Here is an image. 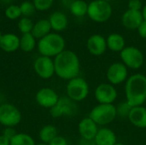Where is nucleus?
I'll return each mask as SVG.
<instances>
[{
    "mask_svg": "<svg viewBox=\"0 0 146 145\" xmlns=\"http://www.w3.org/2000/svg\"><path fill=\"white\" fill-rule=\"evenodd\" d=\"M55 73L61 79L70 80L79 76L80 73V62L72 50H64L54 59Z\"/></svg>",
    "mask_w": 146,
    "mask_h": 145,
    "instance_id": "f257e3e1",
    "label": "nucleus"
},
{
    "mask_svg": "<svg viewBox=\"0 0 146 145\" xmlns=\"http://www.w3.org/2000/svg\"><path fill=\"white\" fill-rule=\"evenodd\" d=\"M126 101L132 106H143L146 102V76L134 73L128 77L125 84Z\"/></svg>",
    "mask_w": 146,
    "mask_h": 145,
    "instance_id": "f03ea898",
    "label": "nucleus"
},
{
    "mask_svg": "<svg viewBox=\"0 0 146 145\" xmlns=\"http://www.w3.org/2000/svg\"><path fill=\"white\" fill-rule=\"evenodd\" d=\"M65 39L58 33L50 32L39 39L38 43V52L48 57H53L59 55L65 50Z\"/></svg>",
    "mask_w": 146,
    "mask_h": 145,
    "instance_id": "7ed1b4c3",
    "label": "nucleus"
},
{
    "mask_svg": "<svg viewBox=\"0 0 146 145\" xmlns=\"http://www.w3.org/2000/svg\"><path fill=\"white\" fill-rule=\"evenodd\" d=\"M88 117L98 126H106L112 123L117 117L115 105L98 103L91 110Z\"/></svg>",
    "mask_w": 146,
    "mask_h": 145,
    "instance_id": "20e7f679",
    "label": "nucleus"
},
{
    "mask_svg": "<svg viewBox=\"0 0 146 145\" xmlns=\"http://www.w3.org/2000/svg\"><path fill=\"white\" fill-rule=\"evenodd\" d=\"M112 6L110 2L104 0H93L88 3L87 15L98 23L107 21L112 15Z\"/></svg>",
    "mask_w": 146,
    "mask_h": 145,
    "instance_id": "39448f33",
    "label": "nucleus"
},
{
    "mask_svg": "<svg viewBox=\"0 0 146 145\" xmlns=\"http://www.w3.org/2000/svg\"><path fill=\"white\" fill-rule=\"evenodd\" d=\"M66 91L67 97L75 103L85 100L90 91L87 81L80 76L68 80Z\"/></svg>",
    "mask_w": 146,
    "mask_h": 145,
    "instance_id": "423d86ee",
    "label": "nucleus"
},
{
    "mask_svg": "<svg viewBox=\"0 0 146 145\" xmlns=\"http://www.w3.org/2000/svg\"><path fill=\"white\" fill-rule=\"evenodd\" d=\"M120 56L121 62L131 69H139L145 62V56L143 52L137 47L126 46L121 52Z\"/></svg>",
    "mask_w": 146,
    "mask_h": 145,
    "instance_id": "0eeeda50",
    "label": "nucleus"
},
{
    "mask_svg": "<svg viewBox=\"0 0 146 145\" xmlns=\"http://www.w3.org/2000/svg\"><path fill=\"white\" fill-rule=\"evenodd\" d=\"M21 121L20 110L10 103L0 105V124L6 127H14Z\"/></svg>",
    "mask_w": 146,
    "mask_h": 145,
    "instance_id": "6e6552de",
    "label": "nucleus"
},
{
    "mask_svg": "<svg viewBox=\"0 0 146 145\" xmlns=\"http://www.w3.org/2000/svg\"><path fill=\"white\" fill-rule=\"evenodd\" d=\"M78 111V107L73 100L68 97L59 98L56 104L50 110V114L53 118H60L62 116H73Z\"/></svg>",
    "mask_w": 146,
    "mask_h": 145,
    "instance_id": "1a4fd4ad",
    "label": "nucleus"
},
{
    "mask_svg": "<svg viewBox=\"0 0 146 145\" xmlns=\"http://www.w3.org/2000/svg\"><path fill=\"white\" fill-rule=\"evenodd\" d=\"M117 96V90L115 85L110 83H101L94 91L96 101L102 104H113L116 100Z\"/></svg>",
    "mask_w": 146,
    "mask_h": 145,
    "instance_id": "9d476101",
    "label": "nucleus"
},
{
    "mask_svg": "<svg viewBox=\"0 0 146 145\" xmlns=\"http://www.w3.org/2000/svg\"><path fill=\"white\" fill-rule=\"evenodd\" d=\"M106 76L110 84L113 85H120L128 79V68L122 62H115L108 68Z\"/></svg>",
    "mask_w": 146,
    "mask_h": 145,
    "instance_id": "9b49d317",
    "label": "nucleus"
},
{
    "mask_svg": "<svg viewBox=\"0 0 146 145\" xmlns=\"http://www.w3.org/2000/svg\"><path fill=\"white\" fill-rule=\"evenodd\" d=\"M33 68L36 73L44 79H50L55 73L54 60L51 57L44 56L38 57L33 63Z\"/></svg>",
    "mask_w": 146,
    "mask_h": 145,
    "instance_id": "f8f14e48",
    "label": "nucleus"
},
{
    "mask_svg": "<svg viewBox=\"0 0 146 145\" xmlns=\"http://www.w3.org/2000/svg\"><path fill=\"white\" fill-rule=\"evenodd\" d=\"M35 98L37 103L39 106L50 109L56 104L60 97L54 90L48 87H44L40 89L37 92Z\"/></svg>",
    "mask_w": 146,
    "mask_h": 145,
    "instance_id": "ddd939ff",
    "label": "nucleus"
},
{
    "mask_svg": "<svg viewBox=\"0 0 146 145\" xmlns=\"http://www.w3.org/2000/svg\"><path fill=\"white\" fill-rule=\"evenodd\" d=\"M86 48L91 55L100 56L104 55L108 49L106 38L101 34H93L87 39Z\"/></svg>",
    "mask_w": 146,
    "mask_h": 145,
    "instance_id": "4468645a",
    "label": "nucleus"
},
{
    "mask_svg": "<svg viewBox=\"0 0 146 145\" xmlns=\"http://www.w3.org/2000/svg\"><path fill=\"white\" fill-rule=\"evenodd\" d=\"M143 21L144 18L141 11L127 9L121 16V23L123 26L129 30L138 29Z\"/></svg>",
    "mask_w": 146,
    "mask_h": 145,
    "instance_id": "2eb2a0df",
    "label": "nucleus"
},
{
    "mask_svg": "<svg viewBox=\"0 0 146 145\" xmlns=\"http://www.w3.org/2000/svg\"><path fill=\"white\" fill-rule=\"evenodd\" d=\"M98 129V126L90 117L82 119L78 125L79 133L85 139H94Z\"/></svg>",
    "mask_w": 146,
    "mask_h": 145,
    "instance_id": "dca6fc26",
    "label": "nucleus"
},
{
    "mask_svg": "<svg viewBox=\"0 0 146 145\" xmlns=\"http://www.w3.org/2000/svg\"><path fill=\"white\" fill-rule=\"evenodd\" d=\"M131 124L138 128H146V108L144 106L133 107L128 116Z\"/></svg>",
    "mask_w": 146,
    "mask_h": 145,
    "instance_id": "f3484780",
    "label": "nucleus"
},
{
    "mask_svg": "<svg viewBox=\"0 0 146 145\" xmlns=\"http://www.w3.org/2000/svg\"><path fill=\"white\" fill-rule=\"evenodd\" d=\"M94 140L97 145H115L117 143L116 135L114 131L106 126L98 129Z\"/></svg>",
    "mask_w": 146,
    "mask_h": 145,
    "instance_id": "a211bd4d",
    "label": "nucleus"
},
{
    "mask_svg": "<svg viewBox=\"0 0 146 145\" xmlns=\"http://www.w3.org/2000/svg\"><path fill=\"white\" fill-rule=\"evenodd\" d=\"M0 48L5 52H14L20 48V38L13 33L3 34L0 39Z\"/></svg>",
    "mask_w": 146,
    "mask_h": 145,
    "instance_id": "6ab92c4d",
    "label": "nucleus"
},
{
    "mask_svg": "<svg viewBox=\"0 0 146 145\" xmlns=\"http://www.w3.org/2000/svg\"><path fill=\"white\" fill-rule=\"evenodd\" d=\"M49 21L50 23L51 29L56 32H61L65 30L68 24L67 15L60 11H56L52 13L50 16Z\"/></svg>",
    "mask_w": 146,
    "mask_h": 145,
    "instance_id": "aec40b11",
    "label": "nucleus"
},
{
    "mask_svg": "<svg viewBox=\"0 0 146 145\" xmlns=\"http://www.w3.org/2000/svg\"><path fill=\"white\" fill-rule=\"evenodd\" d=\"M107 48L114 52H121L126 47L124 37L119 33H111L106 38Z\"/></svg>",
    "mask_w": 146,
    "mask_h": 145,
    "instance_id": "412c9836",
    "label": "nucleus"
},
{
    "mask_svg": "<svg viewBox=\"0 0 146 145\" xmlns=\"http://www.w3.org/2000/svg\"><path fill=\"white\" fill-rule=\"evenodd\" d=\"M50 30H51V26L49 20L43 19V20H39L34 24L31 33L33 35L35 38L41 39L42 38L50 33Z\"/></svg>",
    "mask_w": 146,
    "mask_h": 145,
    "instance_id": "4be33fe9",
    "label": "nucleus"
},
{
    "mask_svg": "<svg viewBox=\"0 0 146 145\" xmlns=\"http://www.w3.org/2000/svg\"><path fill=\"white\" fill-rule=\"evenodd\" d=\"M56 136H58L57 130L51 125H47L39 131V138L44 144H49Z\"/></svg>",
    "mask_w": 146,
    "mask_h": 145,
    "instance_id": "5701e85b",
    "label": "nucleus"
},
{
    "mask_svg": "<svg viewBox=\"0 0 146 145\" xmlns=\"http://www.w3.org/2000/svg\"><path fill=\"white\" fill-rule=\"evenodd\" d=\"M88 3L84 0H74L70 4V11L76 17H82L87 15Z\"/></svg>",
    "mask_w": 146,
    "mask_h": 145,
    "instance_id": "b1692460",
    "label": "nucleus"
},
{
    "mask_svg": "<svg viewBox=\"0 0 146 145\" xmlns=\"http://www.w3.org/2000/svg\"><path fill=\"white\" fill-rule=\"evenodd\" d=\"M35 45H36L35 38L31 32L23 34L20 38V48L21 50L25 52L32 51L34 49Z\"/></svg>",
    "mask_w": 146,
    "mask_h": 145,
    "instance_id": "393cba45",
    "label": "nucleus"
},
{
    "mask_svg": "<svg viewBox=\"0 0 146 145\" xmlns=\"http://www.w3.org/2000/svg\"><path fill=\"white\" fill-rule=\"evenodd\" d=\"M10 145H36L33 138L26 133H17L11 140Z\"/></svg>",
    "mask_w": 146,
    "mask_h": 145,
    "instance_id": "a878e982",
    "label": "nucleus"
},
{
    "mask_svg": "<svg viewBox=\"0 0 146 145\" xmlns=\"http://www.w3.org/2000/svg\"><path fill=\"white\" fill-rule=\"evenodd\" d=\"M132 108L133 107L127 101L121 102L118 105L115 106L117 117H120L121 119H126V118L128 119V116H129Z\"/></svg>",
    "mask_w": 146,
    "mask_h": 145,
    "instance_id": "bb28decb",
    "label": "nucleus"
},
{
    "mask_svg": "<svg viewBox=\"0 0 146 145\" xmlns=\"http://www.w3.org/2000/svg\"><path fill=\"white\" fill-rule=\"evenodd\" d=\"M34 24L33 23V21H31V19L27 18V17H23L20 20L19 23H18V27L19 30L23 33H30L33 31Z\"/></svg>",
    "mask_w": 146,
    "mask_h": 145,
    "instance_id": "cd10ccee",
    "label": "nucleus"
},
{
    "mask_svg": "<svg viewBox=\"0 0 146 145\" xmlns=\"http://www.w3.org/2000/svg\"><path fill=\"white\" fill-rule=\"evenodd\" d=\"M5 15L9 20H15L21 15L20 6L17 5H10L5 10Z\"/></svg>",
    "mask_w": 146,
    "mask_h": 145,
    "instance_id": "c85d7f7f",
    "label": "nucleus"
},
{
    "mask_svg": "<svg viewBox=\"0 0 146 145\" xmlns=\"http://www.w3.org/2000/svg\"><path fill=\"white\" fill-rule=\"evenodd\" d=\"M20 9H21V15H25V17L32 15L35 12V9H36L35 7H34L33 3H31V2H28V1L23 2L21 4Z\"/></svg>",
    "mask_w": 146,
    "mask_h": 145,
    "instance_id": "c756f323",
    "label": "nucleus"
},
{
    "mask_svg": "<svg viewBox=\"0 0 146 145\" xmlns=\"http://www.w3.org/2000/svg\"><path fill=\"white\" fill-rule=\"evenodd\" d=\"M54 0H33V4L36 9L44 11L50 9L53 4Z\"/></svg>",
    "mask_w": 146,
    "mask_h": 145,
    "instance_id": "7c9ffc66",
    "label": "nucleus"
},
{
    "mask_svg": "<svg viewBox=\"0 0 146 145\" xmlns=\"http://www.w3.org/2000/svg\"><path fill=\"white\" fill-rule=\"evenodd\" d=\"M142 9V3L140 0H129L128 1V9L140 11Z\"/></svg>",
    "mask_w": 146,
    "mask_h": 145,
    "instance_id": "2f4dec72",
    "label": "nucleus"
},
{
    "mask_svg": "<svg viewBox=\"0 0 146 145\" xmlns=\"http://www.w3.org/2000/svg\"><path fill=\"white\" fill-rule=\"evenodd\" d=\"M17 133L15 132V130L13 128V127H6L3 132V134L5 138H7L8 139L11 140Z\"/></svg>",
    "mask_w": 146,
    "mask_h": 145,
    "instance_id": "473e14b6",
    "label": "nucleus"
},
{
    "mask_svg": "<svg viewBox=\"0 0 146 145\" xmlns=\"http://www.w3.org/2000/svg\"><path fill=\"white\" fill-rule=\"evenodd\" d=\"M48 145H68V142L63 137L56 136Z\"/></svg>",
    "mask_w": 146,
    "mask_h": 145,
    "instance_id": "72a5a7b5",
    "label": "nucleus"
},
{
    "mask_svg": "<svg viewBox=\"0 0 146 145\" xmlns=\"http://www.w3.org/2000/svg\"><path fill=\"white\" fill-rule=\"evenodd\" d=\"M138 30V33L139 35L142 38H146V21H143V22L140 24V26H139Z\"/></svg>",
    "mask_w": 146,
    "mask_h": 145,
    "instance_id": "f704fd0d",
    "label": "nucleus"
},
{
    "mask_svg": "<svg viewBox=\"0 0 146 145\" xmlns=\"http://www.w3.org/2000/svg\"><path fill=\"white\" fill-rule=\"evenodd\" d=\"M78 145H97L95 143L94 139H85V138H80L79 141Z\"/></svg>",
    "mask_w": 146,
    "mask_h": 145,
    "instance_id": "c9c22d12",
    "label": "nucleus"
},
{
    "mask_svg": "<svg viewBox=\"0 0 146 145\" xmlns=\"http://www.w3.org/2000/svg\"><path fill=\"white\" fill-rule=\"evenodd\" d=\"M0 145H10V140L3 135H0Z\"/></svg>",
    "mask_w": 146,
    "mask_h": 145,
    "instance_id": "e433bc0d",
    "label": "nucleus"
},
{
    "mask_svg": "<svg viewBox=\"0 0 146 145\" xmlns=\"http://www.w3.org/2000/svg\"><path fill=\"white\" fill-rule=\"evenodd\" d=\"M142 15H143V18H144V20L146 21V4L143 7V9H142Z\"/></svg>",
    "mask_w": 146,
    "mask_h": 145,
    "instance_id": "4c0bfd02",
    "label": "nucleus"
},
{
    "mask_svg": "<svg viewBox=\"0 0 146 145\" xmlns=\"http://www.w3.org/2000/svg\"><path fill=\"white\" fill-rule=\"evenodd\" d=\"M115 145H126V144H122V143H118V142H117V143H116Z\"/></svg>",
    "mask_w": 146,
    "mask_h": 145,
    "instance_id": "58836bf2",
    "label": "nucleus"
},
{
    "mask_svg": "<svg viewBox=\"0 0 146 145\" xmlns=\"http://www.w3.org/2000/svg\"><path fill=\"white\" fill-rule=\"evenodd\" d=\"M36 145H48V144H44V143H42V144H36Z\"/></svg>",
    "mask_w": 146,
    "mask_h": 145,
    "instance_id": "ea45409f",
    "label": "nucleus"
},
{
    "mask_svg": "<svg viewBox=\"0 0 146 145\" xmlns=\"http://www.w3.org/2000/svg\"><path fill=\"white\" fill-rule=\"evenodd\" d=\"M2 36H3V34H2V32H1V31H0V39H1V38H2Z\"/></svg>",
    "mask_w": 146,
    "mask_h": 145,
    "instance_id": "a19ab883",
    "label": "nucleus"
},
{
    "mask_svg": "<svg viewBox=\"0 0 146 145\" xmlns=\"http://www.w3.org/2000/svg\"><path fill=\"white\" fill-rule=\"evenodd\" d=\"M104 1H107V2H110V1H111V0H104Z\"/></svg>",
    "mask_w": 146,
    "mask_h": 145,
    "instance_id": "79ce46f5",
    "label": "nucleus"
}]
</instances>
